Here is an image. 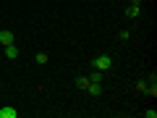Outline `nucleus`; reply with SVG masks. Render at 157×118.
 <instances>
[{
	"mask_svg": "<svg viewBox=\"0 0 157 118\" xmlns=\"http://www.w3.org/2000/svg\"><path fill=\"white\" fill-rule=\"evenodd\" d=\"M110 66H113V58L110 55H97L94 61H92V68H97V71H110Z\"/></svg>",
	"mask_w": 157,
	"mask_h": 118,
	"instance_id": "nucleus-1",
	"label": "nucleus"
},
{
	"mask_svg": "<svg viewBox=\"0 0 157 118\" xmlns=\"http://www.w3.org/2000/svg\"><path fill=\"white\" fill-rule=\"evenodd\" d=\"M13 42H16V37H13V32H8V29H3V32H0V45L6 47V45H13Z\"/></svg>",
	"mask_w": 157,
	"mask_h": 118,
	"instance_id": "nucleus-2",
	"label": "nucleus"
},
{
	"mask_svg": "<svg viewBox=\"0 0 157 118\" xmlns=\"http://www.w3.org/2000/svg\"><path fill=\"white\" fill-rule=\"evenodd\" d=\"M16 116H18V110H16V108H11V105L0 108V118H16Z\"/></svg>",
	"mask_w": 157,
	"mask_h": 118,
	"instance_id": "nucleus-3",
	"label": "nucleus"
},
{
	"mask_svg": "<svg viewBox=\"0 0 157 118\" xmlns=\"http://www.w3.org/2000/svg\"><path fill=\"white\" fill-rule=\"evenodd\" d=\"M86 92H89V95H102V84H100V81H89V87H86Z\"/></svg>",
	"mask_w": 157,
	"mask_h": 118,
	"instance_id": "nucleus-4",
	"label": "nucleus"
},
{
	"mask_svg": "<svg viewBox=\"0 0 157 118\" xmlns=\"http://www.w3.org/2000/svg\"><path fill=\"white\" fill-rule=\"evenodd\" d=\"M6 58H11V61H16V58H18V47H16V42H13V45H6Z\"/></svg>",
	"mask_w": 157,
	"mask_h": 118,
	"instance_id": "nucleus-5",
	"label": "nucleus"
},
{
	"mask_svg": "<svg viewBox=\"0 0 157 118\" xmlns=\"http://www.w3.org/2000/svg\"><path fill=\"white\" fill-rule=\"evenodd\" d=\"M126 16H128V18H136V16H139V6H136V3H131V6L126 8Z\"/></svg>",
	"mask_w": 157,
	"mask_h": 118,
	"instance_id": "nucleus-6",
	"label": "nucleus"
},
{
	"mask_svg": "<svg viewBox=\"0 0 157 118\" xmlns=\"http://www.w3.org/2000/svg\"><path fill=\"white\" fill-rule=\"evenodd\" d=\"M76 87H78V89H86V87H89V76H78L76 79Z\"/></svg>",
	"mask_w": 157,
	"mask_h": 118,
	"instance_id": "nucleus-7",
	"label": "nucleus"
},
{
	"mask_svg": "<svg viewBox=\"0 0 157 118\" xmlns=\"http://www.w3.org/2000/svg\"><path fill=\"white\" fill-rule=\"evenodd\" d=\"M136 89H139V92H144V95H147V92H149V84H147L144 79H141V81H136Z\"/></svg>",
	"mask_w": 157,
	"mask_h": 118,
	"instance_id": "nucleus-8",
	"label": "nucleus"
},
{
	"mask_svg": "<svg viewBox=\"0 0 157 118\" xmlns=\"http://www.w3.org/2000/svg\"><path fill=\"white\" fill-rule=\"evenodd\" d=\"M89 81H102V71H97V68H94V71L89 73Z\"/></svg>",
	"mask_w": 157,
	"mask_h": 118,
	"instance_id": "nucleus-9",
	"label": "nucleus"
},
{
	"mask_svg": "<svg viewBox=\"0 0 157 118\" xmlns=\"http://www.w3.org/2000/svg\"><path fill=\"white\" fill-rule=\"evenodd\" d=\"M37 63H39V66H45V63H47V55H45V53H39V55H37Z\"/></svg>",
	"mask_w": 157,
	"mask_h": 118,
	"instance_id": "nucleus-10",
	"label": "nucleus"
}]
</instances>
